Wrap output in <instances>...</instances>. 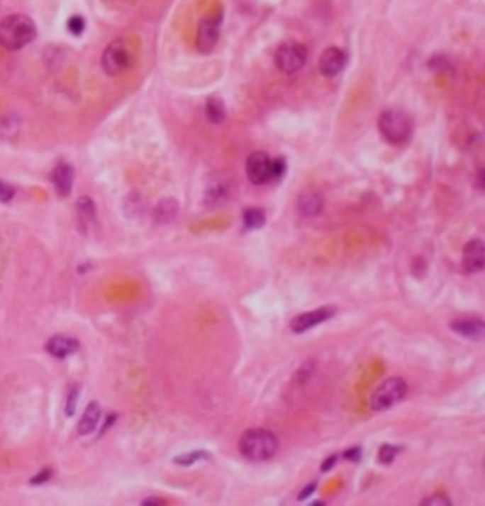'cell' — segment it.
Segmentation results:
<instances>
[{"label":"cell","instance_id":"obj_1","mask_svg":"<svg viewBox=\"0 0 485 506\" xmlns=\"http://www.w3.org/2000/svg\"><path fill=\"white\" fill-rule=\"evenodd\" d=\"M35 21L23 13H13L2 19L0 23V46L10 52H18L35 40Z\"/></svg>","mask_w":485,"mask_h":506},{"label":"cell","instance_id":"obj_2","mask_svg":"<svg viewBox=\"0 0 485 506\" xmlns=\"http://www.w3.org/2000/svg\"><path fill=\"white\" fill-rule=\"evenodd\" d=\"M279 438L266 429H249L239 440V451L249 461H267L277 453Z\"/></svg>","mask_w":485,"mask_h":506},{"label":"cell","instance_id":"obj_3","mask_svg":"<svg viewBox=\"0 0 485 506\" xmlns=\"http://www.w3.org/2000/svg\"><path fill=\"white\" fill-rule=\"evenodd\" d=\"M286 171L283 158H269L266 152H252L247 158V177L252 185H266L281 179Z\"/></svg>","mask_w":485,"mask_h":506},{"label":"cell","instance_id":"obj_4","mask_svg":"<svg viewBox=\"0 0 485 506\" xmlns=\"http://www.w3.org/2000/svg\"><path fill=\"white\" fill-rule=\"evenodd\" d=\"M379 131L391 144H402L411 137V120L404 110L389 109L377 120Z\"/></svg>","mask_w":485,"mask_h":506},{"label":"cell","instance_id":"obj_5","mask_svg":"<svg viewBox=\"0 0 485 506\" xmlns=\"http://www.w3.org/2000/svg\"><path fill=\"white\" fill-rule=\"evenodd\" d=\"M408 392V385L402 378H389L377 387L372 395V409L374 412H383L400 402Z\"/></svg>","mask_w":485,"mask_h":506},{"label":"cell","instance_id":"obj_6","mask_svg":"<svg viewBox=\"0 0 485 506\" xmlns=\"http://www.w3.org/2000/svg\"><path fill=\"white\" fill-rule=\"evenodd\" d=\"M307 61V50L306 46H301L298 42H289L279 48L275 53V65L277 69L284 75H294L306 65Z\"/></svg>","mask_w":485,"mask_h":506},{"label":"cell","instance_id":"obj_7","mask_svg":"<svg viewBox=\"0 0 485 506\" xmlns=\"http://www.w3.org/2000/svg\"><path fill=\"white\" fill-rule=\"evenodd\" d=\"M103 69L106 75L110 76H118L121 75L123 70L128 69L129 63H131V57H129V50L126 46L123 40H114L110 42L106 50L103 53Z\"/></svg>","mask_w":485,"mask_h":506},{"label":"cell","instance_id":"obj_8","mask_svg":"<svg viewBox=\"0 0 485 506\" xmlns=\"http://www.w3.org/2000/svg\"><path fill=\"white\" fill-rule=\"evenodd\" d=\"M220 25H222V13H218V16H208V18H205L201 23H199L196 38V46L199 52H213V48L216 46V42H218Z\"/></svg>","mask_w":485,"mask_h":506},{"label":"cell","instance_id":"obj_9","mask_svg":"<svg viewBox=\"0 0 485 506\" xmlns=\"http://www.w3.org/2000/svg\"><path fill=\"white\" fill-rule=\"evenodd\" d=\"M335 315V307L334 305H324V307H318L315 311H307V313H301V315L294 317L292 322H290V330L296 334H303L311 328L323 324L324 321H328L330 317Z\"/></svg>","mask_w":485,"mask_h":506},{"label":"cell","instance_id":"obj_10","mask_svg":"<svg viewBox=\"0 0 485 506\" xmlns=\"http://www.w3.org/2000/svg\"><path fill=\"white\" fill-rule=\"evenodd\" d=\"M485 265V247L481 239H472L462 248V268L467 273H478Z\"/></svg>","mask_w":485,"mask_h":506},{"label":"cell","instance_id":"obj_11","mask_svg":"<svg viewBox=\"0 0 485 506\" xmlns=\"http://www.w3.org/2000/svg\"><path fill=\"white\" fill-rule=\"evenodd\" d=\"M347 63V55L341 52L340 48H328L326 52L323 53V57L318 61V69L323 72L326 78H334L345 69Z\"/></svg>","mask_w":485,"mask_h":506},{"label":"cell","instance_id":"obj_12","mask_svg":"<svg viewBox=\"0 0 485 506\" xmlns=\"http://www.w3.org/2000/svg\"><path fill=\"white\" fill-rule=\"evenodd\" d=\"M78 340H74L72 336H65V334H57L52 336L46 343V351L55 358H67L70 355H74L78 351Z\"/></svg>","mask_w":485,"mask_h":506},{"label":"cell","instance_id":"obj_13","mask_svg":"<svg viewBox=\"0 0 485 506\" xmlns=\"http://www.w3.org/2000/svg\"><path fill=\"white\" fill-rule=\"evenodd\" d=\"M450 328L453 332H457L467 340H481L485 336V324L481 319L472 317V319H457L450 324Z\"/></svg>","mask_w":485,"mask_h":506},{"label":"cell","instance_id":"obj_14","mask_svg":"<svg viewBox=\"0 0 485 506\" xmlns=\"http://www.w3.org/2000/svg\"><path fill=\"white\" fill-rule=\"evenodd\" d=\"M52 182L55 192H57V196H70L72 185H74V169H72L69 163H59V165H55V169H53Z\"/></svg>","mask_w":485,"mask_h":506},{"label":"cell","instance_id":"obj_15","mask_svg":"<svg viewBox=\"0 0 485 506\" xmlns=\"http://www.w3.org/2000/svg\"><path fill=\"white\" fill-rule=\"evenodd\" d=\"M323 207L324 197L318 192L307 190L298 197V213H300L301 219H315L323 213Z\"/></svg>","mask_w":485,"mask_h":506},{"label":"cell","instance_id":"obj_16","mask_svg":"<svg viewBox=\"0 0 485 506\" xmlns=\"http://www.w3.org/2000/svg\"><path fill=\"white\" fill-rule=\"evenodd\" d=\"M230 197V186L222 179H213V182L205 190V205L207 207H220Z\"/></svg>","mask_w":485,"mask_h":506},{"label":"cell","instance_id":"obj_17","mask_svg":"<svg viewBox=\"0 0 485 506\" xmlns=\"http://www.w3.org/2000/svg\"><path fill=\"white\" fill-rule=\"evenodd\" d=\"M99 419H101V408H99L97 402L87 404L86 412L82 415L80 423H78V434L86 436V434H91L99 425Z\"/></svg>","mask_w":485,"mask_h":506},{"label":"cell","instance_id":"obj_18","mask_svg":"<svg viewBox=\"0 0 485 506\" xmlns=\"http://www.w3.org/2000/svg\"><path fill=\"white\" fill-rule=\"evenodd\" d=\"M76 213H78V219H80L82 230L91 228L95 224V220H97V211H95V203H93L91 197H80L78 203H76Z\"/></svg>","mask_w":485,"mask_h":506},{"label":"cell","instance_id":"obj_19","mask_svg":"<svg viewBox=\"0 0 485 506\" xmlns=\"http://www.w3.org/2000/svg\"><path fill=\"white\" fill-rule=\"evenodd\" d=\"M177 213H179V203L173 197H167V199H162L156 207V220L160 224H165V222H171Z\"/></svg>","mask_w":485,"mask_h":506},{"label":"cell","instance_id":"obj_20","mask_svg":"<svg viewBox=\"0 0 485 506\" xmlns=\"http://www.w3.org/2000/svg\"><path fill=\"white\" fill-rule=\"evenodd\" d=\"M205 114L211 123H222L225 120V106L222 103V99L211 97L205 104Z\"/></svg>","mask_w":485,"mask_h":506},{"label":"cell","instance_id":"obj_21","mask_svg":"<svg viewBox=\"0 0 485 506\" xmlns=\"http://www.w3.org/2000/svg\"><path fill=\"white\" fill-rule=\"evenodd\" d=\"M266 224V213L262 209L250 207L242 213V226L245 230H258Z\"/></svg>","mask_w":485,"mask_h":506},{"label":"cell","instance_id":"obj_22","mask_svg":"<svg viewBox=\"0 0 485 506\" xmlns=\"http://www.w3.org/2000/svg\"><path fill=\"white\" fill-rule=\"evenodd\" d=\"M21 120L16 114H8L0 120V137L2 138H12L18 135Z\"/></svg>","mask_w":485,"mask_h":506},{"label":"cell","instance_id":"obj_23","mask_svg":"<svg viewBox=\"0 0 485 506\" xmlns=\"http://www.w3.org/2000/svg\"><path fill=\"white\" fill-rule=\"evenodd\" d=\"M207 459H211V453H207V451H190V453L174 457V463H177V465H194V463H197V461H207Z\"/></svg>","mask_w":485,"mask_h":506},{"label":"cell","instance_id":"obj_24","mask_svg":"<svg viewBox=\"0 0 485 506\" xmlns=\"http://www.w3.org/2000/svg\"><path fill=\"white\" fill-rule=\"evenodd\" d=\"M400 453V448L398 446H393V444H383L381 449H379V463H383V465H391L396 457H398Z\"/></svg>","mask_w":485,"mask_h":506},{"label":"cell","instance_id":"obj_25","mask_svg":"<svg viewBox=\"0 0 485 506\" xmlns=\"http://www.w3.org/2000/svg\"><path fill=\"white\" fill-rule=\"evenodd\" d=\"M421 505H428V506H450L451 505V500H450V497L447 495H444V493H436V495H433V497H427V499H423L421 500Z\"/></svg>","mask_w":485,"mask_h":506},{"label":"cell","instance_id":"obj_26","mask_svg":"<svg viewBox=\"0 0 485 506\" xmlns=\"http://www.w3.org/2000/svg\"><path fill=\"white\" fill-rule=\"evenodd\" d=\"M67 29H69L74 36L82 35V33H84V29H86V21H84V18H80V16H74V18L69 19Z\"/></svg>","mask_w":485,"mask_h":506},{"label":"cell","instance_id":"obj_27","mask_svg":"<svg viewBox=\"0 0 485 506\" xmlns=\"http://www.w3.org/2000/svg\"><path fill=\"white\" fill-rule=\"evenodd\" d=\"M78 395H80V389H78V387H72L69 391V397H67V415L74 414L76 404H78Z\"/></svg>","mask_w":485,"mask_h":506},{"label":"cell","instance_id":"obj_28","mask_svg":"<svg viewBox=\"0 0 485 506\" xmlns=\"http://www.w3.org/2000/svg\"><path fill=\"white\" fill-rule=\"evenodd\" d=\"M13 196H16L13 186L6 185V182L0 180V203H10L13 199Z\"/></svg>","mask_w":485,"mask_h":506},{"label":"cell","instance_id":"obj_29","mask_svg":"<svg viewBox=\"0 0 485 506\" xmlns=\"http://www.w3.org/2000/svg\"><path fill=\"white\" fill-rule=\"evenodd\" d=\"M52 474L53 472L50 471V468H46V471H42V472H38L35 478H30V483L33 485H36V483H44V482H48L50 478H52Z\"/></svg>","mask_w":485,"mask_h":506},{"label":"cell","instance_id":"obj_30","mask_svg":"<svg viewBox=\"0 0 485 506\" xmlns=\"http://www.w3.org/2000/svg\"><path fill=\"white\" fill-rule=\"evenodd\" d=\"M315 488H317V483H315V482L309 483V485H307V488H303V491H301V493L298 495V500H306L307 497H309V495H311L313 491H315Z\"/></svg>","mask_w":485,"mask_h":506},{"label":"cell","instance_id":"obj_31","mask_svg":"<svg viewBox=\"0 0 485 506\" xmlns=\"http://www.w3.org/2000/svg\"><path fill=\"white\" fill-rule=\"evenodd\" d=\"M335 463H338V455H330L328 459H326V463H324V465L320 466V471L328 472L330 468H332V466L335 465Z\"/></svg>","mask_w":485,"mask_h":506},{"label":"cell","instance_id":"obj_32","mask_svg":"<svg viewBox=\"0 0 485 506\" xmlns=\"http://www.w3.org/2000/svg\"><path fill=\"white\" fill-rule=\"evenodd\" d=\"M360 453H362V451H360V448H355V449H349V451H345V457L349 461H358L360 459Z\"/></svg>","mask_w":485,"mask_h":506},{"label":"cell","instance_id":"obj_33","mask_svg":"<svg viewBox=\"0 0 485 506\" xmlns=\"http://www.w3.org/2000/svg\"><path fill=\"white\" fill-rule=\"evenodd\" d=\"M143 505H145V506H152V505L160 506V505H167V502H165L163 499H157V497H150V499L143 500Z\"/></svg>","mask_w":485,"mask_h":506}]
</instances>
